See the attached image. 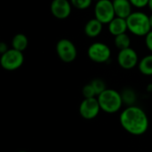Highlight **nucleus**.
Segmentation results:
<instances>
[{
	"instance_id": "1",
	"label": "nucleus",
	"mask_w": 152,
	"mask_h": 152,
	"mask_svg": "<svg viewBox=\"0 0 152 152\" xmlns=\"http://www.w3.org/2000/svg\"><path fill=\"white\" fill-rule=\"evenodd\" d=\"M119 122L124 130L134 136L144 134L150 126L146 112L135 105L127 106L122 110L119 116Z\"/></svg>"
},
{
	"instance_id": "2",
	"label": "nucleus",
	"mask_w": 152,
	"mask_h": 152,
	"mask_svg": "<svg viewBox=\"0 0 152 152\" xmlns=\"http://www.w3.org/2000/svg\"><path fill=\"white\" fill-rule=\"evenodd\" d=\"M127 28L133 35L137 37H145L151 30L150 16L143 12H133L127 18Z\"/></svg>"
},
{
	"instance_id": "3",
	"label": "nucleus",
	"mask_w": 152,
	"mask_h": 152,
	"mask_svg": "<svg viewBox=\"0 0 152 152\" xmlns=\"http://www.w3.org/2000/svg\"><path fill=\"white\" fill-rule=\"evenodd\" d=\"M102 111L108 114H114L118 112L124 102L121 94L117 90L107 88L100 95L97 96Z\"/></svg>"
},
{
	"instance_id": "4",
	"label": "nucleus",
	"mask_w": 152,
	"mask_h": 152,
	"mask_svg": "<svg viewBox=\"0 0 152 152\" xmlns=\"http://www.w3.org/2000/svg\"><path fill=\"white\" fill-rule=\"evenodd\" d=\"M24 62L23 52L13 48H9L5 53L1 54L0 65L7 71H14L20 69Z\"/></svg>"
},
{
	"instance_id": "5",
	"label": "nucleus",
	"mask_w": 152,
	"mask_h": 152,
	"mask_svg": "<svg viewBox=\"0 0 152 152\" xmlns=\"http://www.w3.org/2000/svg\"><path fill=\"white\" fill-rule=\"evenodd\" d=\"M55 50L59 59L65 63H70L77 59V47L75 44L68 38L60 39L56 44Z\"/></svg>"
},
{
	"instance_id": "6",
	"label": "nucleus",
	"mask_w": 152,
	"mask_h": 152,
	"mask_svg": "<svg viewBox=\"0 0 152 152\" xmlns=\"http://www.w3.org/2000/svg\"><path fill=\"white\" fill-rule=\"evenodd\" d=\"M87 56L95 63H105L111 57V50L103 42H94L88 47Z\"/></svg>"
},
{
	"instance_id": "7",
	"label": "nucleus",
	"mask_w": 152,
	"mask_h": 152,
	"mask_svg": "<svg viewBox=\"0 0 152 152\" xmlns=\"http://www.w3.org/2000/svg\"><path fill=\"white\" fill-rule=\"evenodd\" d=\"M94 18L102 24H109L115 17V11L112 0H100L95 2Z\"/></svg>"
},
{
	"instance_id": "8",
	"label": "nucleus",
	"mask_w": 152,
	"mask_h": 152,
	"mask_svg": "<svg viewBox=\"0 0 152 152\" xmlns=\"http://www.w3.org/2000/svg\"><path fill=\"white\" fill-rule=\"evenodd\" d=\"M79 114L86 120L94 119L100 113L101 107L97 97L84 98L79 105Z\"/></svg>"
},
{
	"instance_id": "9",
	"label": "nucleus",
	"mask_w": 152,
	"mask_h": 152,
	"mask_svg": "<svg viewBox=\"0 0 152 152\" xmlns=\"http://www.w3.org/2000/svg\"><path fill=\"white\" fill-rule=\"evenodd\" d=\"M138 53L132 47L119 50L117 57V61L119 67L124 69H132L138 66L139 63Z\"/></svg>"
},
{
	"instance_id": "10",
	"label": "nucleus",
	"mask_w": 152,
	"mask_h": 152,
	"mask_svg": "<svg viewBox=\"0 0 152 152\" xmlns=\"http://www.w3.org/2000/svg\"><path fill=\"white\" fill-rule=\"evenodd\" d=\"M72 7L70 0H53L50 4V11L56 19L65 20L71 14Z\"/></svg>"
},
{
	"instance_id": "11",
	"label": "nucleus",
	"mask_w": 152,
	"mask_h": 152,
	"mask_svg": "<svg viewBox=\"0 0 152 152\" xmlns=\"http://www.w3.org/2000/svg\"><path fill=\"white\" fill-rule=\"evenodd\" d=\"M115 14L118 17L126 19L133 12V5L129 0H112Z\"/></svg>"
},
{
	"instance_id": "12",
	"label": "nucleus",
	"mask_w": 152,
	"mask_h": 152,
	"mask_svg": "<svg viewBox=\"0 0 152 152\" xmlns=\"http://www.w3.org/2000/svg\"><path fill=\"white\" fill-rule=\"evenodd\" d=\"M108 28H109V32L114 37L118 36L120 34L126 33V31L128 30L126 19L116 16L108 24Z\"/></svg>"
},
{
	"instance_id": "13",
	"label": "nucleus",
	"mask_w": 152,
	"mask_h": 152,
	"mask_svg": "<svg viewBox=\"0 0 152 152\" xmlns=\"http://www.w3.org/2000/svg\"><path fill=\"white\" fill-rule=\"evenodd\" d=\"M103 25L104 24H102L96 18L90 19L89 20H87V22L86 23V25L84 27L85 34L90 38L97 37L102 32Z\"/></svg>"
},
{
	"instance_id": "14",
	"label": "nucleus",
	"mask_w": 152,
	"mask_h": 152,
	"mask_svg": "<svg viewBox=\"0 0 152 152\" xmlns=\"http://www.w3.org/2000/svg\"><path fill=\"white\" fill-rule=\"evenodd\" d=\"M12 48L20 52H24L28 46V39L26 35L22 33L15 34L11 41Z\"/></svg>"
},
{
	"instance_id": "15",
	"label": "nucleus",
	"mask_w": 152,
	"mask_h": 152,
	"mask_svg": "<svg viewBox=\"0 0 152 152\" xmlns=\"http://www.w3.org/2000/svg\"><path fill=\"white\" fill-rule=\"evenodd\" d=\"M138 69L144 76H152V53L145 55L139 61Z\"/></svg>"
},
{
	"instance_id": "16",
	"label": "nucleus",
	"mask_w": 152,
	"mask_h": 152,
	"mask_svg": "<svg viewBox=\"0 0 152 152\" xmlns=\"http://www.w3.org/2000/svg\"><path fill=\"white\" fill-rule=\"evenodd\" d=\"M114 44L118 50H123L131 47V38L126 33L120 34L114 37Z\"/></svg>"
},
{
	"instance_id": "17",
	"label": "nucleus",
	"mask_w": 152,
	"mask_h": 152,
	"mask_svg": "<svg viewBox=\"0 0 152 152\" xmlns=\"http://www.w3.org/2000/svg\"><path fill=\"white\" fill-rule=\"evenodd\" d=\"M122 100L124 104H126L127 106H133L134 105V102H136V94L135 92L131 88H125L121 93Z\"/></svg>"
},
{
	"instance_id": "18",
	"label": "nucleus",
	"mask_w": 152,
	"mask_h": 152,
	"mask_svg": "<svg viewBox=\"0 0 152 152\" xmlns=\"http://www.w3.org/2000/svg\"><path fill=\"white\" fill-rule=\"evenodd\" d=\"M91 85L94 86V90H95V93L98 95H100L102 92H104L106 89H107V86H106V83L102 79V78H94L93 79L91 82Z\"/></svg>"
},
{
	"instance_id": "19",
	"label": "nucleus",
	"mask_w": 152,
	"mask_h": 152,
	"mask_svg": "<svg viewBox=\"0 0 152 152\" xmlns=\"http://www.w3.org/2000/svg\"><path fill=\"white\" fill-rule=\"evenodd\" d=\"M94 0H70L72 6L77 10H86L88 9Z\"/></svg>"
},
{
	"instance_id": "20",
	"label": "nucleus",
	"mask_w": 152,
	"mask_h": 152,
	"mask_svg": "<svg viewBox=\"0 0 152 152\" xmlns=\"http://www.w3.org/2000/svg\"><path fill=\"white\" fill-rule=\"evenodd\" d=\"M82 94L84 98H94L97 97V94L95 93V90L94 86L91 85V83H88L85 85L82 88Z\"/></svg>"
},
{
	"instance_id": "21",
	"label": "nucleus",
	"mask_w": 152,
	"mask_h": 152,
	"mask_svg": "<svg viewBox=\"0 0 152 152\" xmlns=\"http://www.w3.org/2000/svg\"><path fill=\"white\" fill-rule=\"evenodd\" d=\"M132 4V5L137 9H142L146 6H148L149 0H129Z\"/></svg>"
},
{
	"instance_id": "22",
	"label": "nucleus",
	"mask_w": 152,
	"mask_h": 152,
	"mask_svg": "<svg viewBox=\"0 0 152 152\" xmlns=\"http://www.w3.org/2000/svg\"><path fill=\"white\" fill-rule=\"evenodd\" d=\"M144 37H145V45L147 49L152 53V29Z\"/></svg>"
},
{
	"instance_id": "23",
	"label": "nucleus",
	"mask_w": 152,
	"mask_h": 152,
	"mask_svg": "<svg viewBox=\"0 0 152 152\" xmlns=\"http://www.w3.org/2000/svg\"><path fill=\"white\" fill-rule=\"evenodd\" d=\"M8 49H9L8 48V45L4 42H1L0 43V53H1V54L4 53H5Z\"/></svg>"
},
{
	"instance_id": "24",
	"label": "nucleus",
	"mask_w": 152,
	"mask_h": 152,
	"mask_svg": "<svg viewBox=\"0 0 152 152\" xmlns=\"http://www.w3.org/2000/svg\"><path fill=\"white\" fill-rule=\"evenodd\" d=\"M148 7H149V9L151 10V13H152V0H149V3H148Z\"/></svg>"
},
{
	"instance_id": "25",
	"label": "nucleus",
	"mask_w": 152,
	"mask_h": 152,
	"mask_svg": "<svg viewBox=\"0 0 152 152\" xmlns=\"http://www.w3.org/2000/svg\"><path fill=\"white\" fill-rule=\"evenodd\" d=\"M150 22H151V27L152 29V13L150 15Z\"/></svg>"
},
{
	"instance_id": "26",
	"label": "nucleus",
	"mask_w": 152,
	"mask_h": 152,
	"mask_svg": "<svg viewBox=\"0 0 152 152\" xmlns=\"http://www.w3.org/2000/svg\"><path fill=\"white\" fill-rule=\"evenodd\" d=\"M18 152H28V151H18Z\"/></svg>"
},
{
	"instance_id": "27",
	"label": "nucleus",
	"mask_w": 152,
	"mask_h": 152,
	"mask_svg": "<svg viewBox=\"0 0 152 152\" xmlns=\"http://www.w3.org/2000/svg\"><path fill=\"white\" fill-rule=\"evenodd\" d=\"M94 1H95V2H97V1H100V0H94Z\"/></svg>"
}]
</instances>
